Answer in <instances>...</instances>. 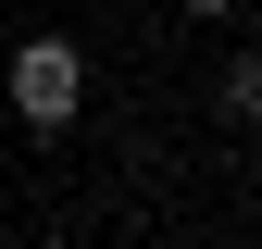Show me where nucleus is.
Returning a JSON list of instances; mask_svg holds the SVG:
<instances>
[{
  "label": "nucleus",
  "mask_w": 262,
  "mask_h": 249,
  "mask_svg": "<svg viewBox=\"0 0 262 249\" xmlns=\"http://www.w3.org/2000/svg\"><path fill=\"white\" fill-rule=\"evenodd\" d=\"M187 13H200V25H225V13H250V0H187Z\"/></svg>",
  "instance_id": "7ed1b4c3"
},
{
  "label": "nucleus",
  "mask_w": 262,
  "mask_h": 249,
  "mask_svg": "<svg viewBox=\"0 0 262 249\" xmlns=\"http://www.w3.org/2000/svg\"><path fill=\"white\" fill-rule=\"evenodd\" d=\"M75 100H88V50H75V38H25V50H13V112H25V137H62Z\"/></svg>",
  "instance_id": "f257e3e1"
},
{
  "label": "nucleus",
  "mask_w": 262,
  "mask_h": 249,
  "mask_svg": "<svg viewBox=\"0 0 262 249\" xmlns=\"http://www.w3.org/2000/svg\"><path fill=\"white\" fill-rule=\"evenodd\" d=\"M212 100H225V124H262V50L225 62V87H212Z\"/></svg>",
  "instance_id": "f03ea898"
}]
</instances>
